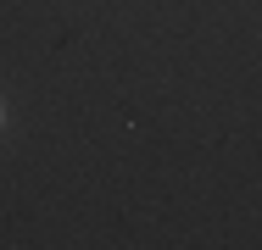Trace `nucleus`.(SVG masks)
Wrapping results in <instances>:
<instances>
[{
  "instance_id": "f257e3e1",
  "label": "nucleus",
  "mask_w": 262,
  "mask_h": 250,
  "mask_svg": "<svg viewBox=\"0 0 262 250\" xmlns=\"http://www.w3.org/2000/svg\"><path fill=\"white\" fill-rule=\"evenodd\" d=\"M0 128H6V106H0Z\"/></svg>"
}]
</instances>
